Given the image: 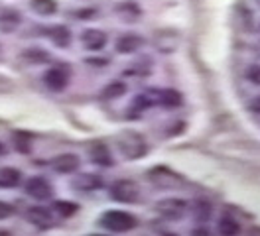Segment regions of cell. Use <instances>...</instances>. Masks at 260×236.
Returning <instances> with one entry per match:
<instances>
[{"instance_id": "1", "label": "cell", "mask_w": 260, "mask_h": 236, "mask_svg": "<svg viewBox=\"0 0 260 236\" xmlns=\"http://www.w3.org/2000/svg\"><path fill=\"white\" fill-rule=\"evenodd\" d=\"M116 142H118L120 154L126 159H138V157L146 156L148 144L138 132H130V130L128 132H122V134H118Z\"/></svg>"}, {"instance_id": "2", "label": "cell", "mask_w": 260, "mask_h": 236, "mask_svg": "<svg viewBox=\"0 0 260 236\" xmlns=\"http://www.w3.org/2000/svg\"><path fill=\"white\" fill-rule=\"evenodd\" d=\"M138 224V219L126 211H107L101 215V226L111 232H128Z\"/></svg>"}, {"instance_id": "3", "label": "cell", "mask_w": 260, "mask_h": 236, "mask_svg": "<svg viewBox=\"0 0 260 236\" xmlns=\"http://www.w3.org/2000/svg\"><path fill=\"white\" fill-rule=\"evenodd\" d=\"M138 195H140V189L130 179H116L111 185V197L116 203H134L138 201Z\"/></svg>"}, {"instance_id": "4", "label": "cell", "mask_w": 260, "mask_h": 236, "mask_svg": "<svg viewBox=\"0 0 260 236\" xmlns=\"http://www.w3.org/2000/svg\"><path fill=\"white\" fill-rule=\"evenodd\" d=\"M187 203L183 199H176V197H168L164 201L156 203V211L160 213V217L166 220H178L185 215Z\"/></svg>"}, {"instance_id": "5", "label": "cell", "mask_w": 260, "mask_h": 236, "mask_svg": "<svg viewBox=\"0 0 260 236\" xmlns=\"http://www.w3.org/2000/svg\"><path fill=\"white\" fill-rule=\"evenodd\" d=\"M148 177H150V181H152L154 185H158V187H162V189L178 187V185L183 183L179 175H176V173L170 172V170H166V167H154V170H150V172H148Z\"/></svg>"}, {"instance_id": "6", "label": "cell", "mask_w": 260, "mask_h": 236, "mask_svg": "<svg viewBox=\"0 0 260 236\" xmlns=\"http://www.w3.org/2000/svg\"><path fill=\"white\" fill-rule=\"evenodd\" d=\"M24 191L32 199H36V201H48L49 197H51V193H53L51 185H49L44 177H32V179H28L26 185H24Z\"/></svg>"}, {"instance_id": "7", "label": "cell", "mask_w": 260, "mask_h": 236, "mask_svg": "<svg viewBox=\"0 0 260 236\" xmlns=\"http://www.w3.org/2000/svg\"><path fill=\"white\" fill-rule=\"evenodd\" d=\"M44 81L51 91H63L67 87V81H69V73H67V67L63 65H57L53 69H49L48 73L44 75Z\"/></svg>"}, {"instance_id": "8", "label": "cell", "mask_w": 260, "mask_h": 236, "mask_svg": "<svg viewBox=\"0 0 260 236\" xmlns=\"http://www.w3.org/2000/svg\"><path fill=\"white\" fill-rule=\"evenodd\" d=\"M79 165H81V161L75 154H61V156L53 157V161H51L53 172L61 173V175H69V173L77 172Z\"/></svg>"}, {"instance_id": "9", "label": "cell", "mask_w": 260, "mask_h": 236, "mask_svg": "<svg viewBox=\"0 0 260 236\" xmlns=\"http://www.w3.org/2000/svg\"><path fill=\"white\" fill-rule=\"evenodd\" d=\"M26 219H28L30 224L38 226V228H49L53 224L51 213H49L48 209H44V207H30L26 211Z\"/></svg>"}, {"instance_id": "10", "label": "cell", "mask_w": 260, "mask_h": 236, "mask_svg": "<svg viewBox=\"0 0 260 236\" xmlns=\"http://www.w3.org/2000/svg\"><path fill=\"white\" fill-rule=\"evenodd\" d=\"M83 47L89 51H99L107 46V33L101 30H85L81 33Z\"/></svg>"}, {"instance_id": "11", "label": "cell", "mask_w": 260, "mask_h": 236, "mask_svg": "<svg viewBox=\"0 0 260 236\" xmlns=\"http://www.w3.org/2000/svg\"><path fill=\"white\" fill-rule=\"evenodd\" d=\"M103 185V179L97 173H79L75 179H73V187L87 193V191H95Z\"/></svg>"}, {"instance_id": "12", "label": "cell", "mask_w": 260, "mask_h": 236, "mask_svg": "<svg viewBox=\"0 0 260 236\" xmlns=\"http://www.w3.org/2000/svg\"><path fill=\"white\" fill-rule=\"evenodd\" d=\"M144 44V40L140 38V36H136V33H124V36H120L118 40H116V51L118 53H134V51H138L140 47Z\"/></svg>"}, {"instance_id": "13", "label": "cell", "mask_w": 260, "mask_h": 236, "mask_svg": "<svg viewBox=\"0 0 260 236\" xmlns=\"http://www.w3.org/2000/svg\"><path fill=\"white\" fill-rule=\"evenodd\" d=\"M89 156H91V159H93L97 165H103V167L113 165V156H111L109 148H107L105 144H101V142H93V144H91Z\"/></svg>"}, {"instance_id": "14", "label": "cell", "mask_w": 260, "mask_h": 236, "mask_svg": "<svg viewBox=\"0 0 260 236\" xmlns=\"http://www.w3.org/2000/svg\"><path fill=\"white\" fill-rule=\"evenodd\" d=\"M20 22H22V16H20V12L12 10V8L0 10V31L10 33V31H14L18 26H20Z\"/></svg>"}, {"instance_id": "15", "label": "cell", "mask_w": 260, "mask_h": 236, "mask_svg": "<svg viewBox=\"0 0 260 236\" xmlns=\"http://www.w3.org/2000/svg\"><path fill=\"white\" fill-rule=\"evenodd\" d=\"M114 12H116V16H118V20H122V22H128V24H132V22H136L138 18H140V8H138V4L136 2H122V4H118L116 8H114Z\"/></svg>"}, {"instance_id": "16", "label": "cell", "mask_w": 260, "mask_h": 236, "mask_svg": "<svg viewBox=\"0 0 260 236\" xmlns=\"http://www.w3.org/2000/svg\"><path fill=\"white\" fill-rule=\"evenodd\" d=\"M22 181V173L14 170V167H2L0 170V187L2 189H12L20 185Z\"/></svg>"}, {"instance_id": "17", "label": "cell", "mask_w": 260, "mask_h": 236, "mask_svg": "<svg viewBox=\"0 0 260 236\" xmlns=\"http://www.w3.org/2000/svg\"><path fill=\"white\" fill-rule=\"evenodd\" d=\"M49 40L57 47H67L71 44V31L67 26H53L49 28Z\"/></svg>"}, {"instance_id": "18", "label": "cell", "mask_w": 260, "mask_h": 236, "mask_svg": "<svg viewBox=\"0 0 260 236\" xmlns=\"http://www.w3.org/2000/svg\"><path fill=\"white\" fill-rule=\"evenodd\" d=\"M219 232L223 236H235L241 232V226H239V222L233 219L231 215H223L219 219Z\"/></svg>"}, {"instance_id": "19", "label": "cell", "mask_w": 260, "mask_h": 236, "mask_svg": "<svg viewBox=\"0 0 260 236\" xmlns=\"http://www.w3.org/2000/svg\"><path fill=\"white\" fill-rule=\"evenodd\" d=\"M211 205L205 203V201H195L193 205V219L197 224H205L207 220L211 219Z\"/></svg>"}, {"instance_id": "20", "label": "cell", "mask_w": 260, "mask_h": 236, "mask_svg": "<svg viewBox=\"0 0 260 236\" xmlns=\"http://www.w3.org/2000/svg\"><path fill=\"white\" fill-rule=\"evenodd\" d=\"M32 10L40 16H51L57 12V4L55 0H32Z\"/></svg>"}, {"instance_id": "21", "label": "cell", "mask_w": 260, "mask_h": 236, "mask_svg": "<svg viewBox=\"0 0 260 236\" xmlns=\"http://www.w3.org/2000/svg\"><path fill=\"white\" fill-rule=\"evenodd\" d=\"M126 83H122V81H113V83H109L103 91H101V96L103 98H118V96H122V94L126 93Z\"/></svg>"}, {"instance_id": "22", "label": "cell", "mask_w": 260, "mask_h": 236, "mask_svg": "<svg viewBox=\"0 0 260 236\" xmlns=\"http://www.w3.org/2000/svg\"><path fill=\"white\" fill-rule=\"evenodd\" d=\"M181 100L183 98L178 91H160V105L164 107H179Z\"/></svg>"}, {"instance_id": "23", "label": "cell", "mask_w": 260, "mask_h": 236, "mask_svg": "<svg viewBox=\"0 0 260 236\" xmlns=\"http://www.w3.org/2000/svg\"><path fill=\"white\" fill-rule=\"evenodd\" d=\"M53 209H55V213L59 217H71V215L77 213V205L69 203V201H57V203L53 205Z\"/></svg>"}, {"instance_id": "24", "label": "cell", "mask_w": 260, "mask_h": 236, "mask_svg": "<svg viewBox=\"0 0 260 236\" xmlns=\"http://www.w3.org/2000/svg\"><path fill=\"white\" fill-rule=\"evenodd\" d=\"M24 59H28L30 63H42V61H48L49 55L46 51L38 49V47H30V49L24 53Z\"/></svg>"}, {"instance_id": "25", "label": "cell", "mask_w": 260, "mask_h": 236, "mask_svg": "<svg viewBox=\"0 0 260 236\" xmlns=\"http://www.w3.org/2000/svg\"><path fill=\"white\" fill-rule=\"evenodd\" d=\"M14 213V207L10 203H4V201H0V220L8 219L10 215Z\"/></svg>"}, {"instance_id": "26", "label": "cell", "mask_w": 260, "mask_h": 236, "mask_svg": "<svg viewBox=\"0 0 260 236\" xmlns=\"http://www.w3.org/2000/svg\"><path fill=\"white\" fill-rule=\"evenodd\" d=\"M75 16H77L79 20H91V18L95 16V10H93V8H87V10H79V12H75Z\"/></svg>"}, {"instance_id": "27", "label": "cell", "mask_w": 260, "mask_h": 236, "mask_svg": "<svg viewBox=\"0 0 260 236\" xmlns=\"http://www.w3.org/2000/svg\"><path fill=\"white\" fill-rule=\"evenodd\" d=\"M87 63H97V67H103V65H107V59H87Z\"/></svg>"}, {"instance_id": "28", "label": "cell", "mask_w": 260, "mask_h": 236, "mask_svg": "<svg viewBox=\"0 0 260 236\" xmlns=\"http://www.w3.org/2000/svg\"><path fill=\"white\" fill-rule=\"evenodd\" d=\"M252 110H254V112H260V96L256 100H252Z\"/></svg>"}, {"instance_id": "29", "label": "cell", "mask_w": 260, "mask_h": 236, "mask_svg": "<svg viewBox=\"0 0 260 236\" xmlns=\"http://www.w3.org/2000/svg\"><path fill=\"white\" fill-rule=\"evenodd\" d=\"M0 154H4V146L2 144H0Z\"/></svg>"}, {"instance_id": "30", "label": "cell", "mask_w": 260, "mask_h": 236, "mask_svg": "<svg viewBox=\"0 0 260 236\" xmlns=\"http://www.w3.org/2000/svg\"><path fill=\"white\" fill-rule=\"evenodd\" d=\"M256 2H258V4H260V0H256Z\"/></svg>"}]
</instances>
